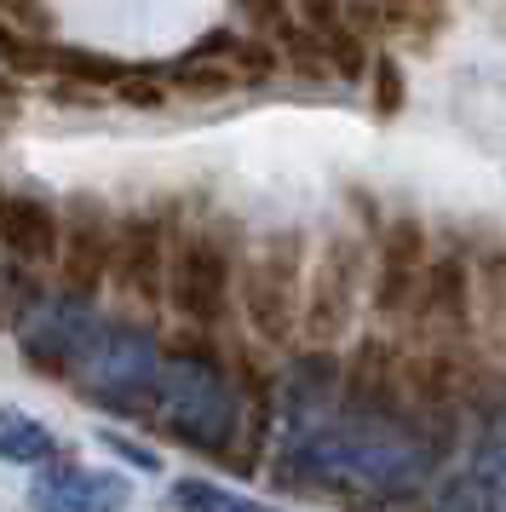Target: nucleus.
I'll return each instance as SVG.
<instances>
[{"instance_id": "2", "label": "nucleus", "mask_w": 506, "mask_h": 512, "mask_svg": "<svg viewBox=\"0 0 506 512\" xmlns=\"http://www.w3.org/2000/svg\"><path fill=\"white\" fill-rule=\"evenodd\" d=\"M156 374H161V346L144 334L138 323H98L92 346L81 351V363L69 374V386L81 397H92L110 415H150L156 397Z\"/></svg>"}, {"instance_id": "3", "label": "nucleus", "mask_w": 506, "mask_h": 512, "mask_svg": "<svg viewBox=\"0 0 506 512\" xmlns=\"http://www.w3.org/2000/svg\"><path fill=\"white\" fill-rule=\"evenodd\" d=\"M98 311H92V294L81 288H46V294H29L18 305V317H12V334H18V357L29 363L35 374L46 380H69L75 363H81V351L92 346V334H98Z\"/></svg>"}, {"instance_id": "6", "label": "nucleus", "mask_w": 506, "mask_h": 512, "mask_svg": "<svg viewBox=\"0 0 506 512\" xmlns=\"http://www.w3.org/2000/svg\"><path fill=\"white\" fill-rule=\"evenodd\" d=\"M64 242V219L41 190H0V248L18 265H52Z\"/></svg>"}, {"instance_id": "13", "label": "nucleus", "mask_w": 506, "mask_h": 512, "mask_svg": "<svg viewBox=\"0 0 506 512\" xmlns=\"http://www.w3.org/2000/svg\"><path fill=\"white\" fill-rule=\"evenodd\" d=\"M104 449H115L121 461H133V466H144V472H156V455L144 449V443H133V438H121V432H104Z\"/></svg>"}, {"instance_id": "1", "label": "nucleus", "mask_w": 506, "mask_h": 512, "mask_svg": "<svg viewBox=\"0 0 506 512\" xmlns=\"http://www.w3.org/2000/svg\"><path fill=\"white\" fill-rule=\"evenodd\" d=\"M144 420L184 449L230 455L242 438V397L207 351H161L156 397H150Z\"/></svg>"}, {"instance_id": "7", "label": "nucleus", "mask_w": 506, "mask_h": 512, "mask_svg": "<svg viewBox=\"0 0 506 512\" xmlns=\"http://www.w3.org/2000/svg\"><path fill=\"white\" fill-rule=\"evenodd\" d=\"M236 294L248 305L253 328L271 334V340H282V328L294 317V254L276 248V242H265V248L248 259V271L236 277Z\"/></svg>"}, {"instance_id": "14", "label": "nucleus", "mask_w": 506, "mask_h": 512, "mask_svg": "<svg viewBox=\"0 0 506 512\" xmlns=\"http://www.w3.org/2000/svg\"><path fill=\"white\" fill-rule=\"evenodd\" d=\"M18 121V81H12V70H0V133Z\"/></svg>"}, {"instance_id": "9", "label": "nucleus", "mask_w": 506, "mask_h": 512, "mask_svg": "<svg viewBox=\"0 0 506 512\" xmlns=\"http://www.w3.org/2000/svg\"><path fill=\"white\" fill-rule=\"evenodd\" d=\"M167 231H161L156 213H138V219H127V225H115V248H110V271L133 294H161L167 288Z\"/></svg>"}, {"instance_id": "8", "label": "nucleus", "mask_w": 506, "mask_h": 512, "mask_svg": "<svg viewBox=\"0 0 506 512\" xmlns=\"http://www.w3.org/2000/svg\"><path fill=\"white\" fill-rule=\"evenodd\" d=\"M110 248H115L110 213L98 208L92 196H81V202H75V213H69L64 242H58V265H64V282H69V288L92 294V288L104 282V271H110Z\"/></svg>"}, {"instance_id": "5", "label": "nucleus", "mask_w": 506, "mask_h": 512, "mask_svg": "<svg viewBox=\"0 0 506 512\" xmlns=\"http://www.w3.org/2000/svg\"><path fill=\"white\" fill-rule=\"evenodd\" d=\"M133 489L121 472L104 466H69V461H41L35 484H29V507H58V512H104V507H127Z\"/></svg>"}, {"instance_id": "10", "label": "nucleus", "mask_w": 506, "mask_h": 512, "mask_svg": "<svg viewBox=\"0 0 506 512\" xmlns=\"http://www.w3.org/2000/svg\"><path fill=\"white\" fill-rule=\"evenodd\" d=\"M58 455V438H52V426L35 420L29 409L18 403H0V461H18V466H41Z\"/></svg>"}, {"instance_id": "11", "label": "nucleus", "mask_w": 506, "mask_h": 512, "mask_svg": "<svg viewBox=\"0 0 506 512\" xmlns=\"http://www.w3.org/2000/svg\"><path fill=\"white\" fill-rule=\"evenodd\" d=\"M449 501H483V507H506V426L495 438L478 443V455L460 472V489Z\"/></svg>"}, {"instance_id": "12", "label": "nucleus", "mask_w": 506, "mask_h": 512, "mask_svg": "<svg viewBox=\"0 0 506 512\" xmlns=\"http://www.w3.org/2000/svg\"><path fill=\"white\" fill-rule=\"evenodd\" d=\"M167 507H213V512H248V507H259V501H253V495H242V489L207 484V478H179V484L167 489Z\"/></svg>"}, {"instance_id": "4", "label": "nucleus", "mask_w": 506, "mask_h": 512, "mask_svg": "<svg viewBox=\"0 0 506 512\" xmlns=\"http://www.w3.org/2000/svg\"><path fill=\"white\" fill-rule=\"evenodd\" d=\"M236 294V265H230L225 242H213L207 231H190L167 248V300L184 323L219 328Z\"/></svg>"}]
</instances>
